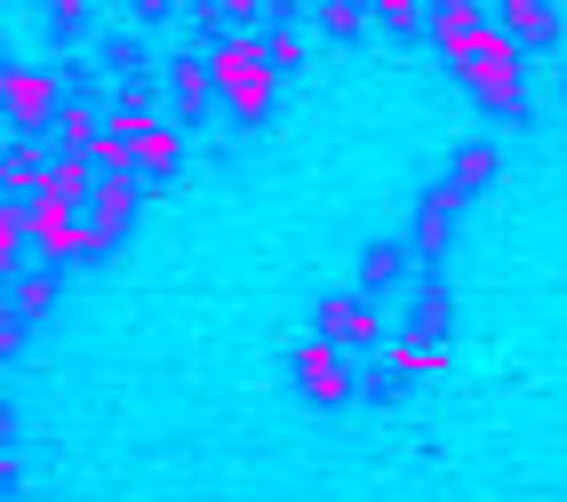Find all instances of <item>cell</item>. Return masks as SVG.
Returning a JSON list of instances; mask_svg holds the SVG:
<instances>
[{
  "instance_id": "obj_2",
  "label": "cell",
  "mask_w": 567,
  "mask_h": 502,
  "mask_svg": "<svg viewBox=\"0 0 567 502\" xmlns=\"http://www.w3.org/2000/svg\"><path fill=\"white\" fill-rule=\"evenodd\" d=\"M464 88L487 104V112H519V49L504 41V32H480V41L456 56Z\"/></svg>"
},
{
  "instance_id": "obj_8",
  "label": "cell",
  "mask_w": 567,
  "mask_h": 502,
  "mask_svg": "<svg viewBox=\"0 0 567 502\" xmlns=\"http://www.w3.org/2000/svg\"><path fill=\"white\" fill-rule=\"evenodd\" d=\"M320 335L336 343V352H360V343L384 335V312H375L368 295H344V303H320Z\"/></svg>"
},
{
  "instance_id": "obj_13",
  "label": "cell",
  "mask_w": 567,
  "mask_h": 502,
  "mask_svg": "<svg viewBox=\"0 0 567 502\" xmlns=\"http://www.w3.org/2000/svg\"><path fill=\"white\" fill-rule=\"evenodd\" d=\"M49 303H56V280H49V272H24V280H17V295H9V320H24V327H32V320L49 312Z\"/></svg>"
},
{
  "instance_id": "obj_12",
  "label": "cell",
  "mask_w": 567,
  "mask_h": 502,
  "mask_svg": "<svg viewBox=\"0 0 567 502\" xmlns=\"http://www.w3.org/2000/svg\"><path fill=\"white\" fill-rule=\"evenodd\" d=\"M208 96H216V72H208L200 56H184V64H176V112H184V121H200Z\"/></svg>"
},
{
  "instance_id": "obj_19",
  "label": "cell",
  "mask_w": 567,
  "mask_h": 502,
  "mask_svg": "<svg viewBox=\"0 0 567 502\" xmlns=\"http://www.w3.org/2000/svg\"><path fill=\"white\" fill-rule=\"evenodd\" d=\"M400 263H408V248H375V255H368V287H384V280H400Z\"/></svg>"
},
{
  "instance_id": "obj_16",
  "label": "cell",
  "mask_w": 567,
  "mask_h": 502,
  "mask_svg": "<svg viewBox=\"0 0 567 502\" xmlns=\"http://www.w3.org/2000/svg\"><path fill=\"white\" fill-rule=\"evenodd\" d=\"M487 168H496V151H487V144H472L464 160H456V176H447V184H456V191H480V184H487Z\"/></svg>"
},
{
  "instance_id": "obj_18",
  "label": "cell",
  "mask_w": 567,
  "mask_h": 502,
  "mask_svg": "<svg viewBox=\"0 0 567 502\" xmlns=\"http://www.w3.org/2000/svg\"><path fill=\"white\" fill-rule=\"evenodd\" d=\"M296 56H305V41H296L288 24H272V32H264V64H272V72H288Z\"/></svg>"
},
{
  "instance_id": "obj_14",
  "label": "cell",
  "mask_w": 567,
  "mask_h": 502,
  "mask_svg": "<svg viewBox=\"0 0 567 502\" xmlns=\"http://www.w3.org/2000/svg\"><path fill=\"white\" fill-rule=\"evenodd\" d=\"M56 136H64V151H96V144H104L96 112H81V104H64V112H56Z\"/></svg>"
},
{
  "instance_id": "obj_5",
  "label": "cell",
  "mask_w": 567,
  "mask_h": 502,
  "mask_svg": "<svg viewBox=\"0 0 567 502\" xmlns=\"http://www.w3.org/2000/svg\"><path fill=\"white\" fill-rule=\"evenodd\" d=\"M136 200H144V176H96V200H89L96 248H112V240H121V231L136 223Z\"/></svg>"
},
{
  "instance_id": "obj_10",
  "label": "cell",
  "mask_w": 567,
  "mask_h": 502,
  "mask_svg": "<svg viewBox=\"0 0 567 502\" xmlns=\"http://www.w3.org/2000/svg\"><path fill=\"white\" fill-rule=\"evenodd\" d=\"M49 168H56V160H41V144H32V136H9V151H0L9 200H17V191H41V184H49Z\"/></svg>"
},
{
  "instance_id": "obj_9",
  "label": "cell",
  "mask_w": 567,
  "mask_h": 502,
  "mask_svg": "<svg viewBox=\"0 0 567 502\" xmlns=\"http://www.w3.org/2000/svg\"><path fill=\"white\" fill-rule=\"evenodd\" d=\"M480 32H487V24H480V0H432V41H440L447 64H456Z\"/></svg>"
},
{
  "instance_id": "obj_15",
  "label": "cell",
  "mask_w": 567,
  "mask_h": 502,
  "mask_svg": "<svg viewBox=\"0 0 567 502\" xmlns=\"http://www.w3.org/2000/svg\"><path fill=\"white\" fill-rule=\"evenodd\" d=\"M368 17L392 32H415V24H432V0H368Z\"/></svg>"
},
{
  "instance_id": "obj_3",
  "label": "cell",
  "mask_w": 567,
  "mask_h": 502,
  "mask_svg": "<svg viewBox=\"0 0 567 502\" xmlns=\"http://www.w3.org/2000/svg\"><path fill=\"white\" fill-rule=\"evenodd\" d=\"M24 216H32V248H41L49 263H89V255H104L96 231H89V216L64 208V200H49V191H32Z\"/></svg>"
},
{
  "instance_id": "obj_4",
  "label": "cell",
  "mask_w": 567,
  "mask_h": 502,
  "mask_svg": "<svg viewBox=\"0 0 567 502\" xmlns=\"http://www.w3.org/2000/svg\"><path fill=\"white\" fill-rule=\"evenodd\" d=\"M296 383H305L312 407H344L352 399V367H344V352H336L328 335H312L305 352H296Z\"/></svg>"
},
{
  "instance_id": "obj_7",
  "label": "cell",
  "mask_w": 567,
  "mask_h": 502,
  "mask_svg": "<svg viewBox=\"0 0 567 502\" xmlns=\"http://www.w3.org/2000/svg\"><path fill=\"white\" fill-rule=\"evenodd\" d=\"M496 32L527 56V49H551L559 41V17H551V0H496Z\"/></svg>"
},
{
  "instance_id": "obj_17",
  "label": "cell",
  "mask_w": 567,
  "mask_h": 502,
  "mask_svg": "<svg viewBox=\"0 0 567 502\" xmlns=\"http://www.w3.org/2000/svg\"><path fill=\"white\" fill-rule=\"evenodd\" d=\"M320 24H328V41H352V32H360L368 17H360V0H328V9H320Z\"/></svg>"
},
{
  "instance_id": "obj_1",
  "label": "cell",
  "mask_w": 567,
  "mask_h": 502,
  "mask_svg": "<svg viewBox=\"0 0 567 502\" xmlns=\"http://www.w3.org/2000/svg\"><path fill=\"white\" fill-rule=\"evenodd\" d=\"M208 72H216V96L233 104L240 121H264V112H272V81H280V72L264 64V41H256V32H233V41L208 56Z\"/></svg>"
},
{
  "instance_id": "obj_6",
  "label": "cell",
  "mask_w": 567,
  "mask_h": 502,
  "mask_svg": "<svg viewBox=\"0 0 567 502\" xmlns=\"http://www.w3.org/2000/svg\"><path fill=\"white\" fill-rule=\"evenodd\" d=\"M0 104H9V121H17V128H41V121H56V112H64V104H56V81H49V72H32V64H24V72L9 64V81H0Z\"/></svg>"
},
{
  "instance_id": "obj_11",
  "label": "cell",
  "mask_w": 567,
  "mask_h": 502,
  "mask_svg": "<svg viewBox=\"0 0 567 502\" xmlns=\"http://www.w3.org/2000/svg\"><path fill=\"white\" fill-rule=\"evenodd\" d=\"M456 200H464L456 184H440L432 200H424V223H415V248H424V255H440V240H447V223H456Z\"/></svg>"
},
{
  "instance_id": "obj_20",
  "label": "cell",
  "mask_w": 567,
  "mask_h": 502,
  "mask_svg": "<svg viewBox=\"0 0 567 502\" xmlns=\"http://www.w3.org/2000/svg\"><path fill=\"white\" fill-rule=\"evenodd\" d=\"M208 9H216V17H233V24H248V17H256V0H200V17H208Z\"/></svg>"
}]
</instances>
